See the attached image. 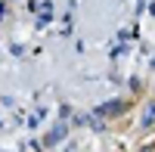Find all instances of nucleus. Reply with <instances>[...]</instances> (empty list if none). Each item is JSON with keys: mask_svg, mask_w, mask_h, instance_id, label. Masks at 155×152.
I'll return each instance as SVG.
<instances>
[{"mask_svg": "<svg viewBox=\"0 0 155 152\" xmlns=\"http://www.w3.org/2000/svg\"><path fill=\"white\" fill-rule=\"evenodd\" d=\"M62 137H65V127H62V124H59L56 131H50V134H47V146H56V143L62 140Z\"/></svg>", "mask_w": 155, "mask_h": 152, "instance_id": "f257e3e1", "label": "nucleus"}]
</instances>
